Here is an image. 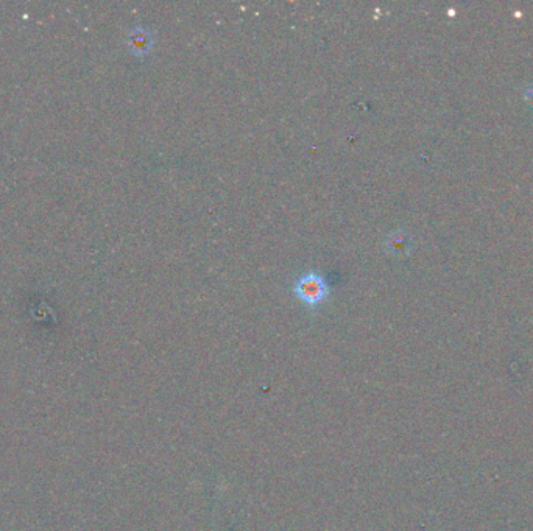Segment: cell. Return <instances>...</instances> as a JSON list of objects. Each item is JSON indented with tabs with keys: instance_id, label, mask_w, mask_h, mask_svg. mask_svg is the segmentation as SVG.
Here are the masks:
<instances>
[{
	"instance_id": "3",
	"label": "cell",
	"mask_w": 533,
	"mask_h": 531,
	"mask_svg": "<svg viewBox=\"0 0 533 531\" xmlns=\"http://www.w3.org/2000/svg\"><path fill=\"white\" fill-rule=\"evenodd\" d=\"M385 248H387L388 254L395 257H402L410 252L412 237L406 231L399 229V231H395L388 235L387 241H385Z\"/></svg>"
},
{
	"instance_id": "1",
	"label": "cell",
	"mask_w": 533,
	"mask_h": 531,
	"mask_svg": "<svg viewBox=\"0 0 533 531\" xmlns=\"http://www.w3.org/2000/svg\"><path fill=\"white\" fill-rule=\"evenodd\" d=\"M331 287L328 279L317 271L301 274L293 284V294L301 303L309 307H318L329 296Z\"/></svg>"
},
{
	"instance_id": "2",
	"label": "cell",
	"mask_w": 533,
	"mask_h": 531,
	"mask_svg": "<svg viewBox=\"0 0 533 531\" xmlns=\"http://www.w3.org/2000/svg\"><path fill=\"white\" fill-rule=\"evenodd\" d=\"M155 36L145 27H134L128 34V49L136 56H145L151 52Z\"/></svg>"
},
{
	"instance_id": "4",
	"label": "cell",
	"mask_w": 533,
	"mask_h": 531,
	"mask_svg": "<svg viewBox=\"0 0 533 531\" xmlns=\"http://www.w3.org/2000/svg\"><path fill=\"white\" fill-rule=\"evenodd\" d=\"M524 97H525V102L530 105V108L533 109V86L527 87V89L524 91Z\"/></svg>"
}]
</instances>
